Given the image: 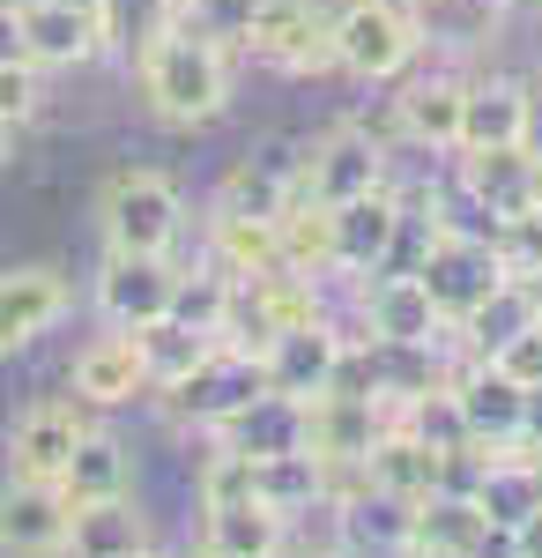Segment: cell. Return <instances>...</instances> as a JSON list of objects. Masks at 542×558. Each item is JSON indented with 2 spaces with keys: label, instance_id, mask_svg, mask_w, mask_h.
<instances>
[{
  "label": "cell",
  "instance_id": "cell-43",
  "mask_svg": "<svg viewBox=\"0 0 542 558\" xmlns=\"http://www.w3.org/2000/svg\"><path fill=\"white\" fill-rule=\"evenodd\" d=\"M528 462H535V476H542V432H528Z\"/></svg>",
  "mask_w": 542,
  "mask_h": 558
},
{
  "label": "cell",
  "instance_id": "cell-49",
  "mask_svg": "<svg viewBox=\"0 0 542 558\" xmlns=\"http://www.w3.org/2000/svg\"><path fill=\"white\" fill-rule=\"evenodd\" d=\"M535 15H542V0H535Z\"/></svg>",
  "mask_w": 542,
  "mask_h": 558
},
{
  "label": "cell",
  "instance_id": "cell-5",
  "mask_svg": "<svg viewBox=\"0 0 542 558\" xmlns=\"http://www.w3.org/2000/svg\"><path fill=\"white\" fill-rule=\"evenodd\" d=\"M379 186H394V172H386V142L365 128H328L320 142L297 149V202L312 209H342Z\"/></svg>",
  "mask_w": 542,
  "mask_h": 558
},
{
  "label": "cell",
  "instance_id": "cell-38",
  "mask_svg": "<svg viewBox=\"0 0 542 558\" xmlns=\"http://www.w3.org/2000/svg\"><path fill=\"white\" fill-rule=\"evenodd\" d=\"M201 499H209V507H231V499H252V454H231V447H215L209 476H201Z\"/></svg>",
  "mask_w": 542,
  "mask_h": 558
},
{
  "label": "cell",
  "instance_id": "cell-26",
  "mask_svg": "<svg viewBox=\"0 0 542 558\" xmlns=\"http://www.w3.org/2000/svg\"><path fill=\"white\" fill-rule=\"evenodd\" d=\"M149 387V365H141V350H134V336H97V343L75 357V395L83 402H97V410H120V402H134Z\"/></svg>",
  "mask_w": 542,
  "mask_h": 558
},
{
  "label": "cell",
  "instance_id": "cell-47",
  "mask_svg": "<svg viewBox=\"0 0 542 558\" xmlns=\"http://www.w3.org/2000/svg\"><path fill=\"white\" fill-rule=\"evenodd\" d=\"M305 558H334V551H305Z\"/></svg>",
  "mask_w": 542,
  "mask_h": 558
},
{
  "label": "cell",
  "instance_id": "cell-11",
  "mask_svg": "<svg viewBox=\"0 0 542 558\" xmlns=\"http://www.w3.org/2000/svg\"><path fill=\"white\" fill-rule=\"evenodd\" d=\"M171 291H178L171 254H104V268H97V313H104L112 328H149V320H164Z\"/></svg>",
  "mask_w": 542,
  "mask_h": 558
},
{
  "label": "cell",
  "instance_id": "cell-39",
  "mask_svg": "<svg viewBox=\"0 0 542 558\" xmlns=\"http://www.w3.org/2000/svg\"><path fill=\"white\" fill-rule=\"evenodd\" d=\"M505 544H513V558H542V514H528L513 536H505Z\"/></svg>",
  "mask_w": 542,
  "mask_h": 558
},
{
  "label": "cell",
  "instance_id": "cell-31",
  "mask_svg": "<svg viewBox=\"0 0 542 558\" xmlns=\"http://www.w3.org/2000/svg\"><path fill=\"white\" fill-rule=\"evenodd\" d=\"M149 536H141V514L126 507V499H97V507H75L67 514V544L60 551H75V558H126V551H141Z\"/></svg>",
  "mask_w": 542,
  "mask_h": 558
},
{
  "label": "cell",
  "instance_id": "cell-19",
  "mask_svg": "<svg viewBox=\"0 0 542 558\" xmlns=\"http://www.w3.org/2000/svg\"><path fill=\"white\" fill-rule=\"evenodd\" d=\"M365 328H372V343H402V350H431L446 336V320H439L431 291L417 283V268H386L365 291Z\"/></svg>",
  "mask_w": 542,
  "mask_h": 558
},
{
  "label": "cell",
  "instance_id": "cell-18",
  "mask_svg": "<svg viewBox=\"0 0 542 558\" xmlns=\"http://www.w3.org/2000/svg\"><path fill=\"white\" fill-rule=\"evenodd\" d=\"M491 536H498V529L476 507V492H454V484H439L431 499H417V514H409L417 558H483Z\"/></svg>",
  "mask_w": 542,
  "mask_h": 558
},
{
  "label": "cell",
  "instance_id": "cell-17",
  "mask_svg": "<svg viewBox=\"0 0 542 558\" xmlns=\"http://www.w3.org/2000/svg\"><path fill=\"white\" fill-rule=\"evenodd\" d=\"M528 120H535V89L520 83V75H483L460 97V149H520Z\"/></svg>",
  "mask_w": 542,
  "mask_h": 558
},
{
  "label": "cell",
  "instance_id": "cell-4",
  "mask_svg": "<svg viewBox=\"0 0 542 558\" xmlns=\"http://www.w3.org/2000/svg\"><path fill=\"white\" fill-rule=\"evenodd\" d=\"M104 254H171L178 246V223H186V202L164 172L134 165V172H112L104 186Z\"/></svg>",
  "mask_w": 542,
  "mask_h": 558
},
{
  "label": "cell",
  "instance_id": "cell-21",
  "mask_svg": "<svg viewBox=\"0 0 542 558\" xmlns=\"http://www.w3.org/2000/svg\"><path fill=\"white\" fill-rule=\"evenodd\" d=\"M446 476H454V462H446V454H431L417 432L394 425V417H386V432H379L372 454H365V484H372V492H386V499H402V507L431 499Z\"/></svg>",
  "mask_w": 542,
  "mask_h": 558
},
{
  "label": "cell",
  "instance_id": "cell-22",
  "mask_svg": "<svg viewBox=\"0 0 542 558\" xmlns=\"http://www.w3.org/2000/svg\"><path fill=\"white\" fill-rule=\"evenodd\" d=\"M468 462H476V507L491 514L498 536H513L528 514H542V476L528 462V447H468Z\"/></svg>",
  "mask_w": 542,
  "mask_h": 558
},
{
  "label": "cell",
  "instance_id": "cell-7",
  "mask_svg": "<svg viewBox=\"0 0 542 558\" xmlns=\"http://www.w3.org/2000/svg\"><path fill=\"white\" fill-rule=\"evenodd\" d=\"M402 194L394 186H379V194H357V202H342L328 209V231H334V276H386L394 254H402Z\"/></svg>",
  "mask_w": 542,
  "mask_h": 558
},
{
  "label": "cell",
  "instance_id": "cell-23",
  "mask_svg": "<svg viewBox=\"0 0 542 558\" xmlns=\"http://www.w3.org/2000/svg\"><path fill=\"white\" fill-rule=\"evenodd\" d=\"M379 432H386V402H372V395H334L328 387L305 402V439L320 462H365Z\"/></svg>",
  "mask_w": 542,
  "mask_h": 558
},
{
  "label": "cell",
  "instance_id": "cell-40",
  "mask_svg": "<svg viewBox=\"0 0 542 558\" xmlns=\"http://www.w3.org/2000/svg\"><path fill=\"white\" fill-rule=\"evenodd\" d=\"M513 291H520V305H528V320L542 328V268H528V276H513Z\"/></svg>",
  "mask_w": 542,
  "mask_h": 558
},
{
  "label": "cell",
  "instance_id": "cell-30",
  "mask_svg": "<svg viewBox=\"0 0 542 558\" xmlns=\"http://www.w3.org/2000/svg\"><path fill=\"white\" fill-rule=\"evenodd\" d=\"M134 336V350H141V365H149V387H178L201 357H209L223 336H201V328H186V320H149V328H126Z\"/></svg>",
  "mask_w": 542,
  "mask_h": 558
},
{
  "label": "cell",
  "instance_id": "cell-2",
  "mask_svg": "<svg viewBox=\"0 0 542 558\" xmlns=\"http://www.w3.org/2000/svg\"><path fill=\"white\" fill-rule=\"evenodd\" d=\"M417 283L431 291L439 320H468V313H483V305L498 299L513 276H505V260H498V246H491L483 223H454V216H439V223L423 231Z\"/></svg>",
  "mask_w": 542,
  "mask_h": 558
},
{
  "label": "cell",
  "instance_id": "cell-12",
  "mask_svg": "<svg viewBox=\"0 0 542 558\" xmlns=\"http://www.w3.org/2000/svg\"><path fill=\"white\" fill-rule=\"evenodd\" d=\"M454 402H460V425H468V447H483V454L491 447H528V432H535V395L513 387L505 373H491V365L460 373Z\"/></svg>",
  "mask_w": 542,
  "mask_h": 558
},
{
  "label": "cell",
  "instance_id": "cell-10",
  "mask_svg": "<svg viewBox=\"0 0 542 558\" xmlns=\"http://www.w3.org/2000/svg\"><path fill=\"white\" fill-rule=\"evenodd\" d=\"M15 31H23V60L30 68H89V60L112 52L104 15H89L75 0H23L15 8Z\"/></svg>",
  "mask_w": 542,
  "mask_h": 558
},
{
  "label": "cell",
  "instance_id": "cell-48",
  "mask_svg": "<svg viewBox=\"0 0 542 558\" xmlns=\"http://www.w3.org/2000/svg\"><path fill=\"white\" fill-rule=\"evenodd\" d=\"M0 8H23V0H0Z\"/></svg>",
  "mask_w": 542,
  "mask_h": 558
},
{
  "label": "cell",
  "instance_id": "cell-46",
  "mask_svg": "<svg viewBox=\"0 0 542 558\" xmlns=\"http://www.w3.org/2000/svg\"><path fill=\"white\" fill-rule=\"evenodd\" d=\"M126 558H157V551H149V544H141V551H126Z\"/></svg>",
  "mask_w": 542,
  "mask_h": 558
},
{
  "label": "cell",
  "instance_id": "cell-16",
  "mask_svg": "<svg viewBox=\"0 0 542 558\" xmlns=\"http://www.w3.org/2000/svg\"><path fill=\"white\" fill-rule=\"evenodd\" d=\"M67 305H75V291H67L60 268H45V260L8 268V276H0V357H8V350H30L45 328H60Z\"/></svg>",
  "mask_w": 542,
  "mask_h": 558
},
{
  "label": "cell",
  "instance_id": "cell-29",
  "mask_svg": "<svg viewBox=\"0 0 542 558\" xmlns=\"http://www.w3.org/2000/svg\"><path fill=\"white\" fill-rule=\"evenodd\" d=\"M283 551V514L260 499L209 507V558H275Z\"/></svg>",
  "mask_w": 542,
  "mask_h": 558
},
{
  "label": "cell",
  "instance_id": "cell-9",
  "mask_svg": "<svg viewBox=\"0 0 542 558\" xmlns=\"http://www.w3.org/2000/svg\"><path fill=\"white\" fill-rule=\"evenodd\" d=\"M260 387H268V380H260V357H252V350L215 343L209 357H201L178 387H164V395H171V417H194L201 432H215L231 410H246Z\"/></svg>",
  "mask_w": 542,
  "mask_h": 558
},
{
  "label": "cell",
  "instance_id": "cell-33",
  "mask_svg": "<svg viewBox=\"0 0 542 558\" xmlns=\"http://www.w3.org/2000/svg\"><path fill=\"white\" fill-rule=\"evenodd\" d=\"M223 313H231V276L201 260L194 276L178 268V291H171V320H186V328H201V336H223Z\"/></svg>",
  "mask_w": 542,
  "mask_h": 558
},
{
  "label": "cell",
  "instance_id": "cell-28",
  "mask_svg": "<svg viewBox=\"0 0 542 558\" xmlns=\"http://www.w3.org/2000/svg\"><path fill=\"white\" fill-rule=\"evenodd\" d=\"M126 484H134V462H126V447L112 439V432H89L83 447H75V462L60 470V492H67V507L126 499Z\"/></svg>",
  "mask_w": 542,
  "mask_h": 558
},
{
  "label": "cell",
  "instance_id": "cell-36",
  "mask_svg": "<svg viewBox=\"0 0 542 558\" xmlns=\"http://www.w3.org/2000/svg\"><path fill=\"white\" fill-rule=\"evenodd\" d=\"M483 365H491V373H505L513 387L542 395V328H535V320H528V328H513L498 350H483Z\"/></svg>",
  "mask_w": 542,
  "mask_h": 558
},
{
  "label": "cell",
  "instance_id": "cell-15",
  "mask_svg": "<svg viewBox=\"0 0 542 558\" xmlns=\"http://www.w3.org/2000/svg\"><path fill=\"white\" fill-rule=\"evenodd\" d=\"M83 439H89V417L75 402H38L30 417H15V432H8V476L60 484V470L75 462Z\"/></svg>",
  "mask_w": 542,
  "mask_h": 558
},
{
  "label": "cell",
  "instance_id": "cell-34",
  "mask_svg": "<svg viewBox=\"0 0 542 558\" xmlns=\"http://www.w3.org/2000/svg\"><path fill=\"white\" fill-rule=\"evenodd\" d=\"M252 8H260V0H178V31H194V38L223 45L231 60H246Z\"/></svg>",
  "mask_w": 542,
  "mask_h": 558
},
{
  "label": "cell",
  "instance_id": "cell-1",
  "mask_svg": "<svg viewBox=\"0 0 542 558\" xmlns=\"http://www.w3.org/2000/svg\"><path fill=\"white\" fill-rule=\"evenodd\" d=\"M134 83H141V105L164 128H209L231 105V52L171 23L164 38H149L134 52Z\"/></svg>",
  "mask_w": 542,
  "mask_h": 558
},
{
  "label": "cell",
  "instance_id": "cell-32",
  "mask_svg": "<svg viewBox=\"0 0 542 558\" xmlns=\"http://www.w3.org/2000/svg\"><path fill=\"white\" fill-rule=\"evenodd\" d=\"M252 499L275 507L283 521H291L297 507H312V499H328L320 454H268V462H252Z\"/></svg>",
  "mask_w": 542,
  "mask_h": 558
},
{
  "label": "cell",
  "instance_id": "cell-24",
  "mask_svg": "<svg viewBox=\"0 0 542 558\" xmlns=\"http://www.w3.org/2000/svg\"><path fill=\"white\" fill-rule=\"evenodd\" d=\"M297 202V149L291 142H268L260 157H238L231 172H223V186H215V209L231 216H275Z\"/></svg>",
  "mask_w": 542,
  "mask_h": 558
},
{
  "label": "cell",
  "instance_id": "cell-8",
  "mask_svg": "<svg viewBox=\"0 0 542 558\" xmlns=\"http://www.w3.org/2000/svg\"><path fill=\"white\" fill-rule=\"evenodd\" d=\"M342 350H349V336H342V328H328V320H297V328H275V336L252 350V357H260V380L275 387V395L312 402V395H328V387H334Z\"/></svg>",
  "mask_w": 542,
  "mask_h": 558
},
{
  "label": "cell",
  "instance_id": "cell-20",
  "mask_svg": "<svg viewBox=\"0 0 542 558\" xmlns=\"http://www.w3.org/2000/svg\"><path fill=\"white\" fill-rule=\"evenodd\" d=\"M209 439L231 447V454H252V462H268V454H312V439H305V402L275 395V387H260L246 410H231Z\"/></svg>",
  "mask_w": 542,
  "mask_h": 558
},
{
  "label": "cell",
  "instance_id": "cell-45",
  "mask_svg": "<svg viewBox=\"0 0 542 558\" xmlns=\"http://www.w3.org/2000/svg\"><path fill=\"white\" fill-rule=\"evenodd\" d=\"M417 8H454V0H417Z\"/></svg>",
  "mask_w": 542,
  "mask_h": 558
},
{
  "label": "cell",
  "instance_id": "cell-13",
  "mask_svg": "<svg viewBox=\"0 0 542 558\" xmlns=\"http://www.w3.org/2000/svg\"><path fill=\"white\" fill-rule=\"evenodd\" d=\"M67 492L60 484H30V476H8L0 484V558H52L67 544Z\"/></svg>",
  "mask_w": 542,
  "mask_h": 558
},
{
  "label": "cell",
  "instance_id": "cell-25",
  "mask_svg": "<svg viewBox=\"0 0 542 558\" xmlns=\"http://www.w3.org/2000/svg\"><path fill=\"white\" fill-rule=\"evenodd\" d=\"M460 97H468V75H417L394 97V128L409 134L417 149H460Z\"/></svg>",
  "mask_w": 542,
  "mask_h": 558
},
{
  "label": "cell",
  "instance_id": "cell-35",
  "mask_svg": "<svg viewBox=\"0 0 542 558\" xmlns=\"http://www.w3.org/2000/svg\"><path fill=\"white\" fill-rule=\"evenodd\" d=\"M171 23H178V0H104V38L126 45V52H141L149 38H164Z\"/></svg>",
  "mask_w": 542,
  "mask_h": 558
},
{
  "label": "cell",
  "instance_id": "cell-27",
  "mask_svg": "<svg viewBox=\"0 0 542 558\" xmlns=\"http://www.w3.org/2000/svg\"><path fill=\"white\" fill-rule=\"evenodd\" d=\"M209 260L231 276V283H252V276H275L283 268V246H275V223L268 216H209Z\"/></svg>",
  "mask_w": 542,
  "mask_h": 558
},
{
  "label": "cell",
  "instance_id": "cell-44",
  "mask_svg": "<svg viewBox=\"0 0 542 558\" xmlns=\"http://www.w3.org/2000/svg\"><path fill=\"white\" fill-rule=\"evenodd\" d=\"M75 8H89V15H104V0H75Z\"/></svg>",
  "mask_w": 542,
  "mask_h": 558
},
{
  "label": "cell",
  "instance_id": "cell-37",
  "mask_svg": "<svg viewBox=\"0 0 542 558\" xmlns=\"http://www.w3.org/2000/svg\"><path fill=\"white\" fill-rule=\"evenodd\" d=\"M38 105H45V68H30V60H0V120L30 128Z\"/></svg>",
  "mask_w": 542,
  "mask_h": 558
},
{
  "label": "cell",
  "instance_id": "cell-6",
  "mask_svg": "<svg viewBox=\"0 0 542 558\" xmlns=\"http://www.w3.org/2000/svg\"><path fill=\"white\" fill-rule=\"evenodd\" d=\"M246 60L275 75H328L334 68V8L320 0H260L246 31Z\"/></svg>",
  "mask_w": 542,
  "mask_h": 558
},
{
  "label": "cell",
  "instance_id": "cell-3",
  "mask_svg": "<svg viewBox=\"0 0 542 558\" xmlns=\"http://www.w3.org/2000/svg\"><path fill=\"white\" fill-rule=\"evenodd\" d=\"M423 52V23L402 0H349L334 8V68L357 83H394Z\"/></svg>",
  "mask_w": 542,
  "mask_h": 558
},
{
  "label": "cell",
  "instance_id": "cell-14",
  "mask_svg": "<svg viewBox=\"0 0 542 558\" xmlns=\"http://www.w3.org/2000/svg\"><path fill=\"white\" fill-rule=\"evenodd\" d=\"M460 194L491 223L528 216V209H542V165L528 149H460Z\"/></svg>",
  "mask_w": 542,
  "mask_h": 558
},
{
  "label": "cell",
  "instance_id": "cell-42",
  "mask_svg": "<svg viewBox=\"0 0 542 558\" xmlns=\"http://www.w3.org/2000/svg\"><path fill=\"white\" fill-rule=\"evenodd\" d=\"M15 142H23V128H15V120H0V172L15 165Z\"/></svg>",
  "mask_w": 542,
  "mask_h": 558
},
{
  "label": "cell",
  "instance_id": "cell-41",
  "mask_svg": "<svg viewBox=\"0 0 542 558\" xmlns=\"http://www.w3.org/2000/svg\"><path fill=\"white\" fill-rule=\"evenodd\" d=\"M0 60H23V31H15V8H0Z\"/></svg>",
  "mask_w": 542,
  "mask_h": 558
}]
</instances>
